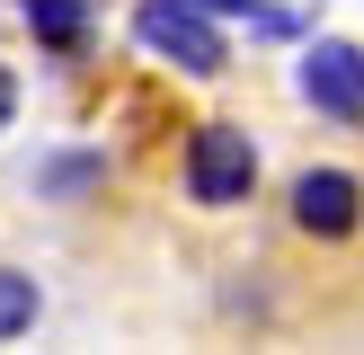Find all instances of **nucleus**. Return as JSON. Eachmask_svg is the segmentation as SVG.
<instances>
[{
    "mask_svg": "<svg viewBox=\"0 0 364 355\" xmlns=\"http://www.w3.org/2000/svg\"><path fill=\"white\" fill-rule=\"evenodd\" d=\"M134 36L160 53V62H178V71H223L231 53H223V27H213V9L205 0H142L134 9Z\"/></svg>",
    "mask_w": 364,
    "mask_h": 355,
    "instance_id": "f257e3e1",
    "label": "nucleus"
},
{
    "mask_svg": "<svg viewBox=\"0 0 364 355\" xmlns=\"http://www.w3.org/2000/svg\"><path fill=\"white\" fill-rule=\"evenodd\" d=\"M249 187H258V142L240 124H205L187 142V195L223 213V204H249Z\"/></svg>",
    "mask_w": 364,
    "mask_h": 355,
    "instance_id": "f03ea898",
    "label": "nucleus"
},
{
    "mask_svg": "<svg viewBox=\"0 0 364 355\" xmlns=\"http://www.w3.org/2000/svg\"><path fill=\"white\" fill-rule=\"evenodd\" d=\"M302 98H311L320 116H338V124H364V53L347 36H320V45L302 53Z\"/></svg>",
    "mask_w": 364,
    "mask_h": 355,
    "instance_id": "7ed1b4c3",
    "label": "nucleus"
},
{
    "mask_svg": "<svg viewBox=\"0 0 364 355\" xmlns=\"http://www.w3.org/2000/svg\"><path fill=\"white\" fill-rule=\"evenodd\" d=\"M355 222H364V178H347V169H302L294 178V231L355 240Z\"/></svg>",
    "mask_w": 364,
    "mask_h": 355,
    "instance_id": "20e7f679",
    "label": "nucleus"
},
{
    "mask_svg": "<svg viewBox=\"0 0 364 355\" xmlns=\"http://www.w3.org/2000/svg\"><path fill=\"white\" fill-rule=\"evenodd\" d=\"M27 27H36V45L80 53L89 45V0H27Z\"/></svg>",
    "mask_w": 364,
    "mask_h": 355,
    "instance_id": "39448f33",
    "label": "nucleus"
},
{
    "mask_svg": "<svg viewBox=\"0 0 364 355\" xmlns=\"http://www.w3.org/2000/svg\"><path fill=\"white\" fill-rule=\"evenodd\" d=\"M36 311H45V302H36V284L18 275V266H0V346H9V337H27Z\"/></svg>",
    "mask_w": 364,
    "mask_h": 355,
    "instance_id": "423d86ee",
    "label": "nucleus"
},
{
    "mask_svg": "<svg viewBox=\"0 0 364 355\" xmlns=\"http://www.w3.org/2000/svg\"><path fill=\"white\" fill-rule=\"evenodd\" d=\"M98 178H107L98 151H63V160H45V178H36V187H45V195H89Z\"/></svg>",
    "mask_w": 364,
    "mask_h": 355,
    "instance_id": "0eeeda50",
    "label": "nucleus"
},
{
    "mask_svg": "<svg viewBox=\"0 0 364 355\" xmlns=\"http://www.w3.org/2000/svg\"><path fill=\"white\" fill-rule=\"evenodd\" d=\"M9 116H18V80L0 71V133H9Z\"/></svg>",
    "mask_w": 364,
    "mask_h": 355,
    "instance_id": "6e6552de",
    "label": "nucleus"
}]
</instances>
